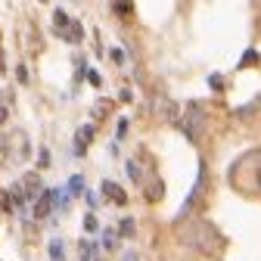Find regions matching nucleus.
<instances>
[{"label": "nucleus", "mask_w": 261, "mask_h": 261, "mask_svg": "<svg viewBox=\"0 0 261 261\" xmlns=\"http://www.w3.org/2000/svg\"><path fill=\"white\" fill-rule=\"evenodd\" d=\"M127 174L134 180H140V165H137V162H127Z\"/></svg>", "instance_id": "ddd939ff"}, {"label": "nucleus", "mask_w": 261, "mask_h": 261, "mask_svg": "<svg viewBox=\"0 0 261 261\" xmlns=\"http://www.w3.org/2000/svg\"><path fill=\"white\" fill-rule=\"evenodd\" d=\"M258 187H261V171H258Z\"/></svg>", "instance_id": "6ab92c4d"}, {"label": "nucleus", "mask_w": 261, "mask_h": 261, "mask_svg": "<svg viewBox=\"0 0 261 261\" xmlns=\"http://www.w3.org/2000/svg\"><path fill=\"white\" fill-rule=\"evenodd\" d=\"M103 193H106V199H112L115 205H124L127 202V193L118 184H112V180H103Z\"/></svg>", "instance_id": "39448f33"}, {"label": "nucleus", "mask_w": 261, "mask_h": 261, "mask_svg": "<svg viewBox=\"0 0 261 261\" xmlns=\"http://www.w3.org/2000/svg\"><path fill=\"white\" fill-rule=\"evenodd\" d=\"M115 10L124 16V13H130V7H127V0H118V4H115Z\"/></svg>", "instance_id": "2eb2a0df"}, {"label": "nucleus", "mask_w": 261, "mask_h": 261, "mask_svg": "<svg viewBox=\"0 0 261 261\" xmlns=\"http://www.w3.org/2000/svg\"><path fill=\"white\" fill-rule=\"evenodd\" d=\"M146 199H149V202L162 199V184H149V187H146Z\"/></svg>", "instance_id": "9b49d317"}, {"label": "nucleus", "mask_w": 261, "mask_h": 261, "mask_svg": "<svg viewBox=\"0 0 261 261\" xmlns=\"http://www.w3.org/2000/svg\"><path fill=\"white\" fill-rule=\"evenodd\" d=\"M53 205H56V190H44V193H38V199H35V212H31V215L41 221V218H47V215L53 212Z\"/></svg>", "instance_id": "20e7f679"}, {"label": "nucleus", "mask_w": 261, "mask_h": 261, "mask_svg": "<svg viewBox=\"0 0 261 261\" xmlns=\"http://www.w3.org/2000/svg\"><path fill=\"white\" fill-rule=\"evenodd\" d=\"M93 140V124H84V127H78V134H75V152L81 155L84 149H87V143Z\"/></svg>", "instance_id": "423d86ee"}, {"label": "nucleus", "mask_w": 261, "mask_h": 261, "mask_svg": "<svg viewBox=\"0 0 261 261\" xmlns=\"http://www.w3.org/2000/svg\"><path fill=\"white\" fill-rule=\"evenodd\" d=\"M118 233L127 240V237H134V218H124L121 224H118Z\"/></svg>", "instance_id": "9d476101"}, {"label": "nucleus", "mask_w": 261, "mask_h": 261, "mask_svg": "<svg viewBox=\"0 0 261 261\" xmlns=\"http://www.w3.org/2000/svg\"><path fill=\"white\" fill-rule=\"evenodd\" d=\"M121 261H140V255H137V252H124Z\"/></svg>", "instance_id": "dca6fc26"}, {"label": "nucleus", "mask_w": 261, "mask_h": 261, "mask_svg": "<svg viewBox=\"0 0 261 261\" xmlns=\"http://www.w3.org/2000/svg\"><path fill=\"white\" fill-rule=\"evenodd\" d=\"M50 258H53V261H65V249H62V240H50Z\"/></svg>", "instance_id": "1a4fd4ad"}, {"label": "nucleus", "mask_w": 261, "mask_h": 261, "mask_svg": "<svg viewBox=\"0 0 261 261\" xmlns=\"http://www.w3.org/2000/svg\"><path fill=\"white\" fill-rule=\"evenodd\" d=\"M96 227H100V224H96V218L87 215V218H84V230H96Z\"/></svg>", "instance_id": "4468645a"}, {"label": "nucleus", "mask_w": 261, "mask_h": 261, "mask_svg": "<svg viewBox=\"0 0 261 261\" xmlns=\"http://www.w3.org/2000/svg\"><path fill=\"white\" fill-rule=\"evenodd\" d=\"M4 162H7V155H4V149H0V165H4Z\"/></svg>", "instance_id": "a211bd4d"}, {"label": "nucleus", "mask_w": 261, "mask_h": 261, "mask_svg": "<svg viewBox=\"0 0 261 261\" xmlns=\"http://www.w3.org/2000/svg\"><path fill=\"white\" fill-rule=\"evenodd\" d=\"M69 190H72V193H75V196H78V193H81V190H84V177H78V174H75V177H72V180H69Z\"/></svg>", "instance_id": "f8f14e48"}, {"label": "nucleus", "mask_w": 261, "mask_h": 261, "mask_svg": "<svg viewBox=\"0 0 261 261\" xmlns=\"http://www.w3.org/2000/svg\"><path fill=\"white\" fill-rule=\"evenodd\" d=\"M202 193H205V165H199V177H196V187H193V193L187 196V202L180 205V212H177V218H187L193 208H196V202L202 199Z\"/></svg>", "instance_id": "7ed1b4c3"}, {"label": "nucleus", "mask_w": 261, "mask_h": 261, "mask_svg": "<svg viewBox=\"0 0 261 261\" xmlns=\"http://www.w3.org/2000/svg\"><path fill=\"white\" fill-rule=\"evenodd\" d=\"M4 121H7V109H4V106H0V124H4Z\"/></svg>", "instance_id": "f3484780"}, {"label": "nucleus", "mask_w": 261, "mask_h": 261, "mask_svg": "<svg viewBox=\"0 0 261 261\" xmlns=\"http://www.w3.org/2000/svg\"><path fill=\"white\" fill-rule=\"evenodd\" d=\"M81 261H96V243H90V240H81Z\"/></svg>", "instance_id": "0eeeda50"}, {"label": "nucleus", "mask_w": 261, "mask_h": 261, "mask_svg": "<svg viewBox=\"0 0 261 261\" xmlns=\"http://www.w3.org/2000/svg\"><path fill=\"white\" fill-rule=\"evenodd\" d=\"M38 190H41L38 174H25V177L10 190V199H13V202H28V199H35V196H38Z\"/></svg>", "instance_id": "f03ea898"}, {"label": "nucleus", "mask_w": 261, "mask_h": 261, "mask_svg": "<svg viewBox=\"0 0 261 261\" xmlns=\"http://www.w3.org/2000/svg\"><path fill=\"white\" fill-rule=\"evenodd\" d=\"M103 249H109V252L118 249V233L115 230H103Z\"/></svg>", "instance_id": "6e6552de"}, {"label": "nucleus", "mask_w": 261, "mask_h": 261, "mask_svg": "<svg viewBox=\"0 0 261 261\" xmlns=\"http://www.w3.org/2000/svg\"><path fill=\"white\" fill-rule=\"evenodd\" d=\"M53 25H56V35H59V38H65L69 44H78V41H81V35H84V31H81V25H78L75 19H69V16H65L62 10H56V16H53Z\"/></svg>", "instance_id": "f257e3e1"}]
</instances>
